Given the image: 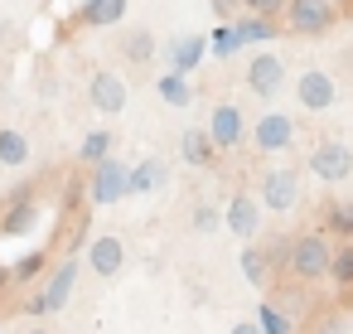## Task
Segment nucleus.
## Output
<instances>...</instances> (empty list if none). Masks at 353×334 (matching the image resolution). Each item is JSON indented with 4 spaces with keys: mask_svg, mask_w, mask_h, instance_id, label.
<instances>
[{
    "mask_svg": "<svg viewBox=\"0 0 353 334\" xmlns=\"http://www.w3.org/2000/svg\"><path fill=\"white\" fill-rule=\"evenodd\" d=\"M165 179H170L165 160H141L136 170H126V194H150V189H160Z\"/></svg>",
    "mask_w": 353,
    "mask_h": 334,
    "instance_id": "6ab92c4d",
    "label": "nucleus"
},
{
    "mask_svg": "<svg viewBox=\"0 0 353 334\" xmlns=\"http://www.w3.org/2000/svg\"><path fill=\"white\" fill-rule=\"evenodd\" d=\"M112 146H117V141H112V131H92V136L83 141V150H78V155H83V165H97V160H107V155H112Z\"/></svg>",
    "mask_w": 353,
    "mask_h": 334,
    "instance_id": "393cba45",
    "label": "nucleus"
},
{
    "mask_svg": "<svg viewBox=\"0 0 353 334\" xmlns=\"http://www.w3.org/2000/svg\"><path fill=\"white\" fill-rule=\"evenodd\" d=\"M223 228H228V233H237L242 242H252V237L261 233V204H256V199H247V194H232V199H228V208H223Z\"/></svg>",
    "mask_w": 353,
    "mask_h": 334,
    "instance_id": "1a4fd4ad",
    "label": "nucleus"
},
{
    "mask_svg": "<svg viewBox=\"0 0 353 334\" xmlns=\"http://www.w3.org/2000/svg\"><path fill=\"white\" fill-rule=\"evenodd\" d=\"M121 15H126V0H83V10H78V20L92 30H112V25H121Z\"/></svg>",
    "mask_w": 353,
    "mask_h": 334,
    "instance_id": "f3484780",
    "label": "nucleus"
},
{
    "mask_svg": "<svg viewBox=\"0 0 353 334\" xmlns=\"http://www.w3.org/2000/svg\"><path fill=\"white\" fill-rule=\"evenodd\" d=\"M310 170H314L324 184H343V179L353 175V150H348L343 141H319V146L310 150Z\"/></svg>",
    "mask_w": 353,
    "mask_h": 334,
    "instance_id": "39448f33",
    "label": "nucleus"
},
{
    "mask_svg": "<svg viewBox=\"0 0 353 334\" xmlns=\"http://www.w3.org/2000/svg\"><path fill=\"white\" fill-rule=\"evenodd\" d=\"M334 97H339V88H334V78H329L324 68H305V73L295 78V102H300L305 112H329Z\"/></svg>",
    "mask_w": 353,
    "mask_h": 334,
    "instance_id": "0eeeda50",
    "label": "nucleus"
},
{
    "mask_svg": "<svg viewBox=\"0 0 353 334\" xmlns=\"http://www.w3.org/2000/svg\"><path fill=\"white\" fill-rule=\"evenodd\" d=\"M281 30H276V20H266V15H242L237 25H228V44H232V54L242 49V44H256V39H276Z\"/></svg>",
    "mask_w": 353,
    "mask_h": 334,
    "instance_id": "2eb2a0df",
    "label": "nucleus"
},
{
    "mask_svg": "<svg viewBox=\"0 0 353 334\" xmlns=\"http://www.w3.org/2000/svg\"><path fill=\"white\" fill-rule=\"evenodd\" d=\"M348 305H353V286H348Z\"/></svg>",
    "mask_w": 353,
    "mask_h": 334,
    "instance_id": "72a5a7b5",
    "label": "nucleus"
},
{
    "mask_svg": "<svg viewBox=\"0 0 353 334\" xmlns=\"http://www.w3.org/2000/svg\"><path fill=\"white\" fill-rule=\"evenodd\" d=\"M160 97H165L170 107H189V97H194V92H189L184 73H165V78H160Z\"/></svg>",
    "mask_w": 353,
    "mask_h": 334,
    "instance_id": "b1692460",
    "label": "nucleus"
},
{
    "mask_svg": "<svg viewBox=\"0 0 353 334\" xmlns=\"http://www.w3.org/2000/svg\"><path fill=\"white\" fill-rule=\"evenodd\" d=\"M179 155H184L189 165H199V170H208V165L218 160V146H213V136H208V126H194V131H184V141H179Z\"/></svg>",
    "mask_w": 353,
    "mask_h": 334,
    "instance_id": "dca6fc26",
    "label": "nucleus"
},
{
    "mask_svg": "<svg viewBox=\"0 0 353 334\" xmlns=\"http://www.w3.org/2000/svg\"><path fill=\"white\" fill-rule=\"evenodd\" d=\"M0 165H10V170H20V165H30V141L20 136V131H0Z\"/></svg>",
    "mask_w": 353,
    "mask_h": 334,
    "instance_id": "412c9836",
    "label": "nucleus"
},
{
    "mask_svg": "<svg viewBox=\"0 0 353 334\" xmlns=\"http://www.w3.org/2000/svg\"><path fill=\"white\" fill-rule=\"evenodd\" d=\"M88 199H92L97 208H107V204L126 199V165H121L117 155H107V160H97V165H92V179H88Z\"/></svg>",
    "mask_w": 353,
    "mask_h": 334,
    "instance_id": "7ed1b4c3",
    "label": "nucleus"
},
{
    "mask_svg": "<svg viewBox=\"0 0 353 334\" xmlns=\"http://www.w3.org/2000/svg\"><path fill=\"white\" fill-rule=\"evenodd\" d=\"M44 262H49V257H44L39 247H34V252H25V257H20V262L10 266V281H34V276L44 271Z\"/></svg>",
    "mask_w": 353,
    "mask_h": 334,
    "instance_id": "bb28decb",
    "label": "nucleus"
},
{
    "mask_svg": "<svg viewBox=\"0 0 353 334\" xmlns=\"http://www.w3.org/2000/svg\"><path fill=\"white\" fill-rule=\"evenodd\" d=\"M329 276H334L343 291L353 286V242H343V247L334 252V262H329Z\"/></svg>",
    "mask_w": 353,
    "mask_h": 334,
    "instance_id": "a878e982",
    "label": "nucleus"
},
{
    "mask_svg": "<svg viewBox=\"0 0 353 334\" xmlns=\"http://www.w3.org/2000/svg\"><path fill=\"white\" fill-rule=\"evenodd\" d=\"M0 286H10V266L6 262H0Z\"/></svg>",
    "mask_w": 353,
    "mask_h": 334,
    "instance_id": "473e14b6",
    "label": "nucleus"
},
{
    "mask_svg": "<svg viewBox=\"0 0 353 334\" xmlns=\"http://www.w3.org/2000/svg\"><path fill=\"white\" fill-rule=\"evenodd\" d=\"M324 233H339V237L353 242V199H334L324 208Z\"/></svg>",
    "mask_w": 353,
    "mask_h": 334,
    "instance_id": "4be33fe9",
    "label": "nucleus"
},
{
    "mask_svg": "<svg viewBox=\"0 0 353 334\" xmlns=\"http://www.w3.org/2000/svg\"><path fill=\"white\" fill-rule=\"evenodd\" d=\"M88 102H92L97 112L117 117V112L126 107V83H121L117 73H92V83H88Z\"/></svg>",
    "mask_w": 353,
    "mask_h": 334,
    "instance_id": "ddd939ff",
    "label": "nucleus"
},
{
    "mask_svg": "<svg viewBox=\"0 0 353 334\" xmlns=\"http://www.w3.org/2000/svg\"><path fill=\"white\" fill-rule=\"evenodd\" d=\"M329 262H334V247L324 233H300L290 237V252H285V271L295 281H324L329 276Z\"/></svg>",
    "mask_w": 353,
    "mask_h": 334,
    "instance_id": "f257e3e1",
    "label": "nucleus"
},
{
    "mask_svg": "<svg viewBox=\"0 0 353 334\" xmlns=\"http://www.w3.org/2000/svg\"><path fill=\"white\" fill-rule=\"evenodd\" d=\"M232 334H266L256 320H242V324H232Z\"/></svg>",
    "mask_w": 353,
    "mask_h": 334,
    "instance_id": "7c9ffc66",
    "label": "nucleus"
},
{
    "mask_svg": "<svg viewBox=\"0 0 353 334\" xmlns=\"http://www.w3.org/2000/svg\"><path fill=\"white\" fill-rule=\"evenodd\" d=\"M334 20H339V6L334 0H285V25L295 30V35H329L334 30Z\"/></svg>",
    "mask_w": 353,
    "mask_h": 334,
    "instance_id": "f03ea898",
    "label": "nucleus"
},
{
    "mask_svg": "<svg viewBox=\"0 0 353 334\" xmlns=\"http://www.w3.org/2000/svg\"><path fill=\"white\" fill-rule=\"evenodd\" d=\"M208 136H213V146H218V150H232V146H242V136H247L242 107H232V102L213 107V117H208Z\"/></svg>",
    "mask_w": 353,
    "mask_h": 334,
    "instance_id": "9d476101",
    "label": "nucleus"
},
{
    "mask_svg": "<svg viewBox=\"0 0 353 334\" xmlns=\"http://www.w3.org/2000/svg\"><path fill=\"white\" fill-rule=\"evenodd\" d=\"M242 276H247L252 286H266V276H271L266 247H242Z\"/></svg>",
    "mask_w": 353,
    "mask_h": 334,
    "instance_id": "5701e85b",
    "label": "nucleus"
},
{
    "mask_svg": "<svg viewBox=\"0 0 353 334\" xmlns=\"http://www.w3.org/2000/svg\"><path fill=\"white\" fill-rule=\"evenodd\" d=\"M256 324H261L266 334H290V320H285L276 305H261V310H256Z\"/></svg>",
    "mask_w": 353,
    "mask_h": 334,
    "instance_id": "cd10ccee",
    "label": "nucleus"
},
{
    "mask_svg": "<svg viewBox=\"0 0 353 334\" xmlns=\"http://www.w3.org/2000/svg\"><path fill=\"white\" fill-rule=\"evenodd\" d=\"M121 54H126L131 63H150V59H155V35H150V30H126V35H121Z\"/></svg>",
    "mask_w": 353,
    "mask_h": 334,
    "instance_id": "aec40b11",
    "label": "nucleus"
},
{
    "mask_svg": "<svg viewBox=\"0 0 353 334\" xmlns=\"http://www.w3.org/2000/svg\"><path fill=\"white\" fill-rule=\"evenodd\" d=\"M237 6H242V0H213V10H218V15H232Z\"/></svg>",
    "mask_w": 353,
    "mask_h": 334,
    "instance_id": "2f4dec72",
    "label": "nucleus"
},
{
    "mask_svg": "<svg viewBox=\"0 0 353 334\" xmlns=\"http://www.w3.org/2000/svg\"><path fill=\"white\" fill-rule=\"evenodd\" d=\"M261 204L276 208V213L295 208V204H300V179H295V170H271V175L261 179Z\"/></svg>",
    "mask_w": 353,
    "mask_h": 334,
    "instance_id": "9b49d317",
    "label": "nucleus"
},
{
    "mask_svg": "<svg viewBox=\"0 0 353 334\" xmlns=\"http://www.w3.org/2000/svg\"><path fill=\"white\" fill-rule=\"evenodd\" d=\"M242 6H247L252 15H266V20H276V15H285V0H242Z\"/></svg>",
    "mask_w": 353,
    "mask_h": 334,
    "instance_id": "c756f323",
    "label": "nucleus"
},
{
    "mask_svg": "<svg viewBox=\"0 0 353 334\" xmlns=\"http://www.w3.org/2000/svg\"><path fill=\"white\" fill-rule=\"evenodd\" d=\"M203 49H208V44H203L199 35H184V39H174V44L165 49V54H170V73H184V78H189V73L199 68Z\"/></svg>",
    "mask_w": 353,
    "mask_h": 334,
    "instance_id": "a211bd4d",
    "label": "nucleus"
},
{
    "mask_svg": "<svg viewBox=\"0 0 353 334\" xmlns=\"http://www.w3.org/2000/svg\"><path fill=\"white\" fill-rule=\"evenodd\" d=\"M88 266H92L97 276H117V271L126 266V242L112 237V233H107V237H92V242H88Z\"/></svg>",
    "mask_w": 353,
    "mask_h": 334,
    "instance_id": "4468645a",
    "label": "nucleus"
},
{
    "mask_svg": "<svg viewBox=\"0 0 353 334\" xmlns=\"http://www.w3.org/2000/svg\"><path fill=\"white\" fill-rule=\"evenodd\" d=\"M213 228H223V213L213 204H194V233H213Z\"/></svg>",
    "mask_w": 353,
    "mask_h": 334,
    "instance_id": "c85d7f7f",
    "label": "nucleus"
},
{
    "mask_svg": "<svg viewBox=\"0 0 353 334\" xmlns=\"http://www.w3.org/2000/svg\"><path fill=\"white\" fill-rule=\"evenodd\" d=\"M73 281H78V257H68V262H59V271L49 276V286L25 305L30 315H54V310H63L68 305V291H73Z\"/></svg>",
    "mask_w": 353,
    "mask_h": 334,
    "instance_id": "423d86ee",
    "label": "nucleus"
},
{
    "mask_svg": "<svg viewBox=\"0 0 353 334\" xmlns=\"http://www.w3.org/2000/svg\"><path fill=\"white\" fill-rule=\"evenodd\" d=\"M34 218H39V204H34L30 189H20L6 208H0V237H20V233H30Z\"/></svg>",
    "mask_w": 353,
    "mask_h": 334,
    "instance_id": "f8f14e48",
    "label": "nucleus"
},
{
    "mask_svg": "<svg viewBox=\"0 0 353 334\" xmlns=\"http://www.w3.org/2000/svg\"><path fill=\"white\" fill-rule=\"evenodd\" d=\"M290 141H295V121H290L285 112H261V117H256L252 146H256L261 155H281V150H290Z\"/></svg>",
    "mask_w": 353,
    "mask_h": 334,
    "instance_id": "20e7f679",
    "label": "nucleus"
},
{
    "mask_svg": "<svg viewBox=\"0 0 353 334\" xmlns=\"http://www.w3.org/2000/svg\"><path fill=\"white\" fill-rule=\"evenodd\" d=\"M247 88H252L256 97H276V92L285 88V63H281L276 54H252V59H247Z\"/></svg>",
    "mask_w": 353,
    "mask_h": 334,
    "instance_id": "6e6552de",
    "label": "nucleus"
}]
</instances>
